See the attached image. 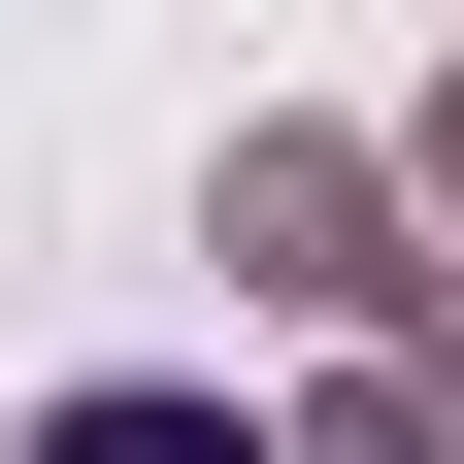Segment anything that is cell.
<instances>
[{
	"label": "cell",
	"instance_id": "obj_1",
	"mask_svg": "<svg viewBox=\"0 0 464 464\" xmlns=\"http://www.w3.org/2000/svg\"><path fill=\"white\" fill-rule=\"evenodd\" d=\"M199 266H232V299H266V332H332V365H365V332L431 299V199H398V166L332 133V100H266V133L199 166Z\"/></svg>",
	"mask_w": 464,
	"mask_h": 464
},
{
	"label": "cell",
	"instance_id": "obj_2",
	"mask_svg": "<svg viewBox=\"0 0 464 464\" xmlns=\"http://www.w3.org/2000/svg\"><path fill=\"white\" fill-rule=\"evenodd\" d=\"M0 464H266V398H232V365H67Z\"/></svg>",
	"mask_w": 464,
	"mask_h": 464
},
{
	"label": "cell",
	"instance_id": "obj_5",
	"mask_svg": "<svg viewBox=\"0 0 464 464\" xmlns=\"http://www.w3.org/2000/svg\"><path fill=\"white\" fill-rule=\"evenodd\" d=\"M365 166H398V199H431V232H464V67H431V100H398V133H365Z\"/></svg>",
	"mask_w": 464,
	"mask_h": 464
},
{
	"label": "cell",
	"instance_id": "obj_3",
	"mask_svg": "<svg viewBox=\"0 0 464 464\" xmlns=\"http://www.w3.org/2000/svg\"><path fill=\"white\" fill-rule=\"evenodd\" d=\"M266 464H464V431H431L398 365H299V398H266Z\"/></svg>",
	"mask_w": 464,
	"mask_h": 464
},
{
	"label": "cell",
	"instance_id": "obj_4",
	"mask_svg": "<svg viewBox=\"0 0 464 464\" xmlns=\"http://www.w3.org/2000/svg\"><path fill=\"white\" fill-rule=\"evenodd\" d=\"M365 365H398V398H431V431H464V232H431V299H398Z\"/></svg>",
	"mask_w": 464,
	"mask_h": 464
}]
</instances>
